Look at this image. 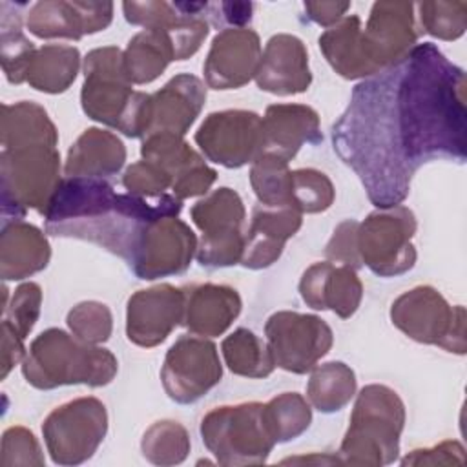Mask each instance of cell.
I'll return each mask as SVG.
<instances>
[{
  "label": "cell",
  "mask_w": 467,
  "mask_h": 467,
  "mask_svg": "<svg viewBox=\"0 0 467 467\" xmlns=\"http://www.w3.org/2000/svg\"><path fill=\"white\" fill-rule=\"evenodd\" d=\"M465 73L434 44L359 82L332 126L334 151L359 175L378 208L398 206L416 170L465 161Z\"/></svg>",
  "instance_id": "obj_1"
},
{
  "label": "cell",
  "mask_w": 467,
  "mask_h": 467,
  "mask_svg": "<svg viewBox=\"0 0 467 467\" xmlns=\"http://www.w3.org/2000/svg\"><path fill=\"white\" fill-rule=\"evenodd\" d=\"M181 210L182 201L170 193H117L104 179L66 177L44 217L47 234L86 239L130 261L142 232L159 219L177 217Z\"/></svg>",
  "instance_id": "obj_2"
},
{
  "label": "cell",
  "mask_w": 467,
  "mask_h": 467,
  "mask_svg": "<svg viewBox=\"0 0 467 467\" xmlns=\"http://www.w3.org/2000/svg\"><path fill=\"white\" fill-rule=\"evenodd\" d=\"M82 109L88 117L117 128L128 137H146L151 120V95L131 89L124 53L99 47L84 58Z\"/></svg>",
  "instance_id": "obj_3"
},
{
  "label": "cell",
  "mask_w": 467,
  "mask_h": 467,
  "mask_svg": "<svg viewBox=\"0 0 467 467\" xmlns=\"http://www.w3.org/2000/svg\"><path fill=\"white\" fill-rule=\"evenodd\" d=\"M22 372L36 389L75 383L100 387L115 378L117 358L108 348L86 343L60 328H49L31 343Z\"/></svg>",
  "instance_id": "obj_4"
},
{
  "label": "cell",
  "mask_w": 467,
  "mask_h": 467,
  "mask_svg": "<svg viewBox=\"0 0 467 467\" xmlns=\"http://www.w3.org/2000/svg\"><path fill=\"white\" fill-rule=\"evenodd\" d=\"M405 407L385 385H367L358 394L350 427L341 443L345 463L381 465L396 460Z\"/></svg>",
  "instance_id": "obj_5"
},
{
  "label": "cell",
  "mask_w": 467,
  "mask_h": 467,
  "mask_svg": "<svg viewBox=\"0 0 467 467\" xmlns=\"http://www.w3.org/2000/svg\"><path fill=\"white\" fill-rule=\"evenodd\" d=\"M201 436L223 465L263 463L275 445L265 420V405L257 401L210 410L201 421Z\"/></svg>",
  "instance_id": "obj_6"
},
{
  "label": "cell",
  "mask_w": 467,
  "mask_h": 467,
  "mask_svg": "<svg viewBox=\"0 0 467 467\" xmlns=\"http://www.w3.org/2000/svg\"><path fill=\"white\" fill-rule=\"evenodd\" d=\"M2 212L13 204L15 219H22L26 208L46 212L58 182L60 155L55 146L31 144L2 150Z\"/></svg>",
  "instance_id": "obj_7"
},
{
  "label": "cell",
  "mask_w": 467,
  "mask_h": 467,
  "mask_svg": "<svg viewBox=\"0 0 467 467\" xmlns=\"http://www.w3.org/2000/svg\"><path fill=\"white\" fill-rule=\"evenodd\" d=\"M392 323L409 337L465 354V308L451 306L443 296L427 285L401 294L390 308Z\"/></svg>",
  "instance_id": "obj_8"
},
{
  "label": "cell",
  "mask_w": 467,
  "mask_h": 467,
  "mask_svg": "<svg viewBox=\"0 0 467 467\" xmlns=\"http://www.w3.org/2000/svg\"><path fill=\"white\" fill-rule=\"evenodd\" d=\"M416 232L414 213L407 206L372 212L358 224V254L374 274L389 277L414 266L416 250L410 243Z\"/></svg>",
  "instance_id": "obj_9"
},
{
  "label": "cell",
  "mask_w": 467,
  "mask_h": 467,
  "mask_svg": "<svg viewBox=\"0 0 467 467\" xmlns=\"http://www.w3.org/2000/svg\"><path fill=\"white\" fill-rule=\"evenodd\" d=\"M108 431V414L97 398H78L57 407L42 432L55 463L75 465L91 458Z\"/></svg>",
  "instance_id": "obj_10"
},
{
  "label": "cell",
  "mask_w": 467,
  "mask_h": 467,
  "mask_svg": "<svg viewBox=\"0 0 467 467\" xmlns=\"http://www.w3.org/2000/svg\"><path fill=\"white\" fill-rule=\"evenodd\" d=\"M193 223L202 232L195 252L202 266H228L241 263L244 234L241 230L244 206L232 188H219L190 210Z\"/></svg>",
  "instance_id": "obj_11"
},
{
  "label": "cell",
  "mask_w": 467,
  "mask_h": 467,
  "mask_svg": "<svg viewBox=\"0 0 467 467\" xmlns=\"http://www.w3.org/2000/svg\"><path fill=\"white\" fill-rule=\"evenodd\" d=\"M268 348L277 367L305 374L332 347V330L317 316L299 312H275L265 325Z\"/></svg>",
  "instance_id": "obj_12"
},
{
  "label": "cell",
  "mask_w": 467,
  "mask_h": 467,
  "mask_svg": "<svg viewBox=\"0 0 467 467\" xmlns=\"http://www.w3.org/2000/svg\"><path fill=\"white\" fill-rule=\"evenodd\" d=\"M223 376L217 347L197 336H181L168 350L161 370L166 394L177 403H193Z\"/></svg>",
  "instance_id": "obj_13"
},
{
  "label": "cell",
  "mask_w": 467,
  "mask_h": 467,
  "mask_svg": "<svg viewBox=\"0 0 467 467\" xmlns=\"http://www.w3.org/2000/svg\"><path fill=\"white\" fill-rule=\"evenodd\" d=\"M202 153L226 168L254 162L261 151V117L246 109L215 111L195 133Z\"/></svg>",
  "instance_id": "obj_14"
},
{
  "label": "cell",
  "mask_w": 467,
  "mask_h": 467,
  "mask_svg": "<svg viewBox=\"0 0 467 467\" xmlns=\"http://www.w3.org/2000/svg\"><path fill=\"white\" fill-rule=\"evenodd\" d=\"M195 252L197 241L190 226L164 217L142 232L128 263L140 279H155L184 272Z\"/></svg>",
  "instance_id": "obj_15"
},
{
  "label": "cell",
  "mask_w": 467,
  "mask_h": 467,
  "mask_svg": "<svg viewBox=\"0 0 467 467\" xmlns=\"http://www.w3.org/2000/svg\"><path fill=\"white\" fill-rule=\"evenodd\" d=\"M365 53L376 73L401 62L418 38L414 24V4L376 2L370 9L367 27L361 29Z\"/></svg>",
  "instance_id": "obj_16"
},
{
  "label": "cell",
  "mask_w": 467,
  "mask_h": 467,
  "mask_svg": "<svg viewBox=\"0 0 467 467\" xmlns=\"http://www.w3.org/2000/svg\"><path fill=\"white\" fill-rule=\"evenodd\" d=\"M140 153L170 173L173 195L181 201L206 193L217 179V171L208 168L201 155L175 133H148Z\"/></svg>",
  "instance_id": "obj_17"
},
{
  "label": "cell",
  "mask_w": 467,
  "mask_h": 467,
  "mask_svg": "<svg viewBox=\"0 0 467 467\" xmlns=\"http://www.w3.org/2000/svg\"><path fill=\"white\" fill-rule=\"evenodd\" d=\"M184 288L157 285L128 299L126 334L139 347H155L182 321Z\"/></svg>",
  "instance_id": "obj_18"
},
{
  "label": "cell",
  "mask_w": 467,
  "mask_h": 467,
  "mask_svg": "<svg viewBox=\"0 0 467 467\" xmlns=\"http://www.w3.org/2000/svg\"><path fill=\"white\" fill-rule=\"evenodd\" d=\"M259 62V35L246 27H228L212 40L202 69L210 88L235 89L255 78Z\"/></svg>",
  "instance_id": "obj_19"
},
{
  "label": "cell",
  "mask_w": 467,
  "mask_h": 467,
  "mask_svg": "<svg viewBox=\"0 0 467 467\" xmlns=\"http://www.w3.org/2000/svg\"><path fill=\"white\" fill-rule=\"evenodd\" d=\"M113 18L111 2H36L27 13V29L38 38H73L104 31Z\"/></svg>",
  "instance_id": "obj_20"
},
{
  "label": "cell",
  "mask_w": 467,
  "mask_h": 467,
  "mask_svg": "<svg viewBox=\"0 0 467 467\" xmlns=\"http://www.w3.org/2000/svg\"><path fill=\"white\" fill-rule=\"evenodd\" d=\"M323 139L317 113L301 104H274L261 119L259 157H275L288 162L299 148Z\"/></svg>",
  "instance_id": "obj_21"
},
{
  "label": "cell",
  "mask_w": 467,
  "mask_h": 467,
  "mask_svg": "<svg viewBox=\"0 0 467 467\" xmlns=\"http://www.w3.org/2000/svg\"><path fill=\"white\" fill-rule=\"evenodd\" d=\"M255 82L261 89L274 95H296L306 91L312 75L305 44L294 35H274L261 53Z\"/></svg>",
  "instance_id": "obj_22"
},
{
  "label": "cell",
  "mask_w": 467,
  "mask_h": 467,
  "mask_svg": "<svg viewBox=\"0 0 467 467\" xmlns=\"http://www.w3.org/2000/svg\"><path fill=\"white\" fill-rule=\"evenodd\" d=\"M303 301L316 310H332L339 317H350L361 301L363 286L354 268L334 266L328 261L314 263L301 277Z\"/></svg>",
  "instance_id": "obj_23"
},
{
  "label": "cell",
  "mask_w": 467,
  "mask_h": 467,
  "mask_svg": "<svg viewBox=\"0 0 467 467\" xmlns=\"http://www.w3.org/2000/svg\"><path fill=\"white\" fill-rule=\"evenodd\" d=\"M301 212L288 206L257 204L252 213L250 228L244 235L241 265L246 268L270 266L283 252L288 237L301 226Z\"/></svg>",
  "instance_id": "obj_24"
},
{
  "label": "cell",
  "mask_w": 467,
  "mask_h": 467,
  "mask_svg": "<svg viewBox=\"0 0 467 467\" xmlns=\"http://www.w3.org/2000/svg\"><path fill=\"white\" fill-rule=\"evenodd\" d=\"M206 100L202 82L188 73L173 77L151 95V120L148 133L166 131L182 137L193 124Z\"/></svg>",
  "instance_id": "obj_25"
},
{
  "label": "cell",
  "mask_w": 467,
  "mask_h": 467,
  "mask_svg": "<svg viewBox=\"0 0 467 467\" xmlns=\"http://www.w3.org/2000/svg\"><path fill=\"white\" fill-rule=\"evenodd\" d=\"M241 312V297L226 285H195L184 288V327L197 336L223 334Z\"/></svg>",
  "instance_id": "obj_26"
},
{
  "label": "cell",
  "mask_w": 467,
  "mask_h": 467,
  "mask_svg": "<svg viewBox=\"0 0 467 467\" xmlns=\"http://www.w3.org/2000/svg\"><path fill=\"white\" fill-rule=\"evenodd\" d=\"M126 161L122 140L111 131L86 130L67 151L64 173L67 177H106L117 173Z\"/></svg>",
  "instance_id": "obj_27"
},
{
  "label": "cell",
  "mask_w": 467,
  "mask_h": 467,
  "mask_svg": "<svg viewBox=\"0 0 467 467\" xmlns=\"http://www.w3.org/2000/svg\"><path fill=\"white\" fill-rule=\"evenodd\" d=\"M49 255V244L38 228L26 223L4 224L0 241L4 279H24L46 268Z\"/></svg>",
  "instance_id": "obj_28"
},
{
  "label": "cell",
  "mask_w": 467,
  "mask_h": 467,
  "mask_svg": "<svg viewBox=\"0 0 467 467\" xmlns=\"http://www.w3.org/2000/svg\"><path fill=\"white\" fill-rule=\"evenodd\" d=\"M319 49L336 73L345 78L376 75V69L365 53L361 20L358 15H348L334 27H328L319 36Z\"/></svg>",
  "instance_id": "obj_29"
},
{
  "label": "cell",
  "mask_w": 467,
  "mask_h": 467,
  "mask_svg": "<svg viewBox=\"0 0 467 467\" xmlns=\"http://www.w3.org/2000/svg\"><path fill=\"white\" fill-rule=\"evenodd\" d=\"M78 64L80 53L77 47L47 44L31 55L26 80L38 91L62 93L75 80Z\"/></svg>",
  "instance_id": "obj_30"
},
{
  "label": "cell",
  "mask_w": 467,
  "mask_h": 467,
  "mask_svg": "<svg viewBox=\"0 0 467 467\" xmlns=\"http://www.w3.org/2000/svg\"><path fill=\"white\" fill-rule=\"evenodd\" d=\"M171 60H177L173 42L168 33L159 29L137 33L124 51L126 73L133 84L155 80Z\"/></svg>",
  "instance_id": "obj_31"
},
{
  "label": "cell",
  "mask_w": 467,
  "mask_h": 467,
  "mask_svg": "<svg viewBox=\"0 0 467 467\" xmlns=\"http://www.w3.org/2000/svg\"><path fill=\"white\" fill-rule=\"evenodd\" d=\"M2 144L20 148L31 144L57 146L58 135L46 109L35 102L22 100L15 106H2Z\"/></svg>",
  "instance_id": "obj_32"
},
{
  "label": "cell",
  "mask_w": 467,
  "mask_h": 467,
  "mask_svg": "<svg viewBox=\"0 0 467 467\" xmlns=\"http://www.w3.org/2000/svg\"><path fill=\"white\" fill-rule=\"evenodd\" d=\"M356 392V376L341 361H330L314 367L306 394L312 405L321 412H334L345 407Z\"/></svg>",
  "instance_id": "obj_33"
},
{
  "label": "cell",
  "mask_w": 467,
  "mask_h": 467,
  "mask_svg": "<svg viewBox=\"0 0 467 467\" xmlns=\"http://www.w3.org/2000/svg\"><path fill=\"white\" fill-rule=\"evenodd\" d=\"M221 350L228 368L239 376L265 378L275 367L268 343L261 341L248 328H237L234 334L224 337Z\"/></svg>",
  "instance_id": "obj_34"
},
{
  "label": "cell",
  "mask_w": 467,
  "mask_h": 467,
  "mask_svg": "<svg viewBox=\"0 0 467 467\" xmlns=\"http://www.w3.org/2000/svg\"><path fill=\"white\" fill-rule=\"evenodd\" d=\"M24 4H13V11L7 13L4 5L2 9V67L9 82L20 84L27 77V66L31 55L35 53L33 42H29L22 33V18L20 7Z\"/></svg>",
  "instance_id": "obj_35"
},
{
  "label": "cell",
  "mask_w": 467,
  "mask_h": 467,
  "mask_svg": "<svg viewBox=\"0 0 467 467\" xmlns=\"http://www.w3.org/2000/svg\"><path fill=\"white\" fill-rule=\"evenodd\" d=\"M265 420L275 443L288 441L308 429L312 410L301 394L283 392L265 405Z\"/></svg>",
  "instance_id": "obj_36"
},
{
  "label": "cell",
  "mask_w": 467,
  "mask_h": 467,
  "mask_svg": "<svg viewBox=\"0 0 467 467\" xmlns=\"http://www.w3.org/2000/svg\"><path fill=\"white\" fill-rule=\"evenodd\" d=\"M334 201L330 179L317 170L301 168L290 171V204L301 213L325 212Z\"/></svg>",
  "instance_id": "obj_37"
},
{
  "label": "cell",
  "mask_w": 467,
  "mask_h": 467,
  "mask_svg": "<svg viewBox=\"0 0 467 467\" xmlns=\"http://www.w3.org/2000/svg\"><path fill=\"white\" fill-rule=\"evenodd\" d=\"M190 451L186 429L177 421H157L142 438V452L153 463H179Z\"/></svg>",
  "instance_id": "obj_38"
},
{
  "label": "cell",
  "mask_w": 467,
  "mask_h": 467,
  "mask_svg": "<svg viewBox=\"0 0 467 467\" xmlns=\"http://www.w3.org/2000/svg\"><path fill=\"white\" fill-rule=\"evenodd\" d=\"M420 20L425 33L441 38H460L467 26V4L465 2H420Z\"/></svg>",
  "instance_id": "obj_39"
},
{
  "label": "cell",
  "mask_w": 467,
  "mask_h": 467,
  "mask_svg": "<svg viewBox=\"0 0 467 467\" xmlns=\"http://www.w3.org/2000/svg\"><path fill=\"white\" fill-rule=\"evenodd\" d=\"M67 325L78 339L97 345L109 339L111 312L104 303L84 301L69 310Z\"/></svg>",
  "instance_id": "obj_40"
},
{
  "label": "cell",
  "mask_w": 467,
  "mask_h": 467,
  "mask_svg": "<svg viewBox=\"0 0 467 467\" xmlns=\"http://www.w3.org/2000/svg\"><path fill=\"white\" fill-rule=\"evenodd\" d=\"M40 301H42V290L36 283H26L15 290L13 301L9 306L4 308L7 321L24 339L31 332L35 321L40 314Z\"/></svg>",
  "instance_id": "obj_41"
},
{
  "label": "cell",
  "mask_w": 467,
  "mask_h": 467,
  "mask_svg": "<svg viewBox=\"0 0 467 467\" xmlns=\"http://www.w3.org/2000/svg\"><path fill=\"white\" fill-rule=\"evenodd\" d=\"M122 184L130 193L157 197L166 193L168 188H171V177L161 166L142 159L126 170L122 177Z\"/></svg>",
  "instance_id": "obj_42"
},
{
  "label": "cell",
  "mask_w": 467,
  "mask_h": 467,
  "mask_svg": "<svg viewBox=\"0 0 467 467\" xmlns=\"http://www.w3.org/2000/svg\"><path fill=\"white\" fill-rule=\"evenodd\" d=\"M358 224L356 221H345L341 223L330 243L327 244V257L332 259V261H339L343 263L345 266H350V268H358L361 266V259H359V254H358V243H356V235H358Z\"/></svg>",
  "instance_id": "obj_43"
},
{
  "label": "cell",
  "mask_w": 467,
  "mask_h": 467,
  "mask_svg": "<svg viewBox=\"0 0 467 467\" xmlns=\"http://www.w3.org/2000/svg\"><path fill=\"white\" fill-rule=\"evenodd\" d=\"M5 451H15V452L22 454L24 463H36V465L44 463L35 436L24 427H11L5 431L2 452H5Z\"/></svg>",
  "instance_id": "obj_44"
},
{
  "label": "cell",
  "mask_w": 467,
  "mask_h": 467,
  "mask_svg": "<svg viewBox=\"0 0 467 467\" xmlns=\"http://www.w3.org/2000/svg\"><path fill=\"white\" fill-rule=\"evenodd\" d=\"M463 447L458 441H443L440 445H436L434 449H420V451H412V454L405 456L401 460L403 465H418L423 458L427 456H434L431 458L427 463H445V460L441 456H445L449 460V463H463L465 462V454H463Z\"/></svg>",
  "instance_id": "obj_45"
},
{
  "label": "cell",
  "mask_w": 467,
  "mask_h": 467,
  "mask_svg": "<svg viewBox=\"0 0 467 467\" xmlns=\"http://www.w3.org/2000/svg\"><path fill=\"white\" fill-rule=\"evenodd\" d=\"M348 7V2H305V11L308 13L306 16L323 27H330L341 20Z\"/></svg>",
  "instance_id": "obj_46"
},
{
  "label": "cell",
  "mask_w": 467,
  "mask_h": 467,
  "mask_svg": "<svg viewBox=\"0 0 467 467\" xmlns=\"http://www.w3.org/2000/svg\"><path fill=\"white\" fill-rule=\"evenodd\" d=\"M2 334H4V348H2V378L7 376L13 365L20 361L24 356V337L7 323L2 321Z\"/></svg>",
  "instance_id": "obj_47"
},
{
  "label": "cell",
  "mask_w": 467,
  "mask_h": 467,
  "mask_svg": "<svg viewBox=\"0 0 467 467\" xmlns=\"http://www.w3.org/2000/svg\"><path fill=\"white\" fill-rule=\"evenodd\" d=\"M221 15L215 16V24L219 22H226L232 26H244L246 22H250L252 18V9L254 5L250 2H221L215 5Z\"/></svg>",
  "instance_id": "obj_48"
}]
</instances>
